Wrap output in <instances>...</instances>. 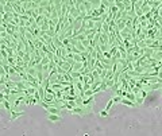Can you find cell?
Listing matches in <instances>:
<instances>
[{"mask_svg": "<svg viewBox=\"0 0 162 136\" xmlns=\"http://www.w3.org/2000/svg\"><path fill=\"white\" fill-rule=\"evenodd\" d=\"M83 69H84L83 62H74V63L72 65V72H81Z\"/></svg>", "mask_w": 162, "mask_h": 136, "instance_id": "8", "label": "cell"}, {"mask_svg": "<svg viewBox=\"0 0 162 136\" xmlns=\"http://www.w3.org/2000/svg\"><path fill=\"white\" fill-rule=\"evenodd\" d=\"M23 115H25V112H23V111H19V112L11 111V117H9V121H15L16 119H19V117H22Z\"/></svg>", "mask_w": 162, "mask_h": 136, "instance_id": "3", "label": "cell"}, {"mask_svg": "<svg viewBox=\"0 0 162 136\" xmlns=\"http://www.w3.org/2000/svg\"><path fill=\"white\" fill-rule=\"evenodd\" d=\"M99 45H108V34H104V32H101L100 34V39H99Z\"/></svg>", "mask_w": 162, "mask_h": 136, "instance_id": "6", "label": "cell"}, {"mask_svg": "<svg viewBox=\"0 0 162 136\" xmlns=\"http://www.w3.org/2000/svg\"><path fill=\"white\" fill-rule=\"evenodd\" d=\"M32 43H34V47H35V50H41L42 47H43V42H42L41 39H38V38H35L34 40H32Z\"/></svg>", "mask_w": 162, "mask_h": 136, "instance_id": "9", "label": "cell"}, {"mask_svg": "<svg viewBox=\"0 0 162 136\" xmlns=\"http://www.w3.org/2000/svg\"><path fill=\"white\" fill-rule=\"evenodd\" d=\"M50 62H51V61H50L49 58H47L46 55H45V57L42 58V61H41V65H42V66H46V65H49Z\"/></svg>", "mask_w": 162, "mask_h": 136, "instance_id": "15", "label": "cell"}, {"mask_svg": "<svg viewBox=\"0 0 162 136\" xmlns=\"http://www.w3.org/2000/svg\"><path fill=\"white\" fill-rule=\"evenodd\" d=\"M143 102H145V98H142L141 94H136V96H135V104H136L138 106H139L141 104H143Z\"/></svg>", "mask_w": 162, "mask_h": 136, "instance_id": "12", "label": "cell"}, {"mask_svg": "<svg viewBox=\"0 0 162 136\" xmlns=\"http://www.w3.org/2000/svg\"><path fill=\"white\" fill-rule=\"evenodd\" d=\"M69 112L73 113V115L85 116V115H88V113L92 112V106H76V108H73V109H70Z\"/></svg>", "mask_w": 162, "mask_h": 136, "instance_id": "1", "label": "cell"}, {"mask_svg": "<svg viewBox=\"0 0 162 136\" xmlns=\"http://www.w3.org/2000/svg\"><path fill=\"white\" fill-rule=\"evenodd\" d=\"M108 53L111 54V55H115V54L118 53V46H111V47H109V50H108Z\"/></svg>", "mask_w": 162, "mask_h": 136, "instance_id": "14", "label": "cell"}, {"mask_svg": "<svg viewBox=\"0 0 162 136\" xmlns=\"http://www.w3.org/2000/svg\"><path fill=\"white\" fill-rule=\"evenodd\" d=\"M99 116H100V117H108L109 113H108V111L104 109V111H100V112H99Z\"/></svg>", "mask_w": 162, "mask_h": 136, "instance_id": "17", "label": "cell"}, {"mask_svg": "<svg viewBox=\"0 0 162 136\" xmlns=\"http://www.w3.org/2000/svg\"><path fill=\"white\" fill-rule=\"evenodd\" d=\"M95 104V97H87L83 100V106H93Z\"/></svg>", "mask_w": 162, "mask_h": 136, "instance_id": "5", "label": "cell"}, {"mask_svg": "<svg viewBox=\"0 0 162 136\" xmlns=\"http://www.w3.org/2000/svg\"><path fill=\"white\" fill-rule=\"evenodd\" d=\"M26 73L28 74V76L35 77V78H37V74H38V72H37V69H35V67H28V69L26 70Z\"/></svg>", "mask_w": 162, "mask_h": 136, "instance_id": "10", "label": "cell"}, {"mask_svg": "<svg viewBox=\"0 0 162 136\" xmlns=\"http://www.w3.org/2000/svg\"><path fill=\"white\" fill-rule=\"evenodd\" d=\"M120 104H123V105H127V106H130V108H136V106H138L134 101L128 100V98H126V97H123V98H122Z\"/></svg>", "mask_w": 162, "mask_h": 136, "instance_id": "4", "label": "cell"}, {"mask_svg": "<svg viewBox=\"0 0 162 136\" xmlns=\"http://www.w3.org/2000/svg\"><path fill=\"white\" fill-rule=\"evenodd\" d=\"M122 98H123V97H119V96H113V97H112V101H113V104H120Z\"/></svg>", "mask_w": 162, "mask_h": 136, "instance_id": "16", "label": "cell"}, {"mask_svg": "<svg viewBox=\"0 0 162 136\" xmlns=\"http://www.w3.org/2000/svg\"><path fill=\"white\" fill-rule=\"evenodd\" d=\"M25 38H26V39H27L28 42H32V40L35 39V38H34V35H32V34H31V32L28 31V30L26 31V34H25Z\"/></svg>", "mask_w": 162, "mask_h": 136, "instance_id": "13", "label": "cell"}, {"mask_svg": "<svg viewBox=\"0 0 162 136\" xmlns=\"http://www.w3.org/2000/svg\"><path fill=\"white\" fill-rule=\"evenodd\" d=\"M46 119L49 120V121H51V123H58V121L62 120V116H61V115H51V113H47Z\"/></svg>", "mask_w": 162, "mask_h": 136, "instance_id": "2", "label": "cell"}, {"mask_svg": "<svg viewBox=\"0 0 162 136\" xmlns=\"http://www.w3.org/2000/svg\"><path fill=\"white\" fill-rule=\"evenodd\" d=\"M15 88L20 89V90H25V89H27V84H26V81H18Z\"/></svg>", "mask_w": 162, "mask_h": 136, "instance_id": "11", "label": "cell"}, {"mask_svg": "<svg viewBox=\"0 0 162 136\" xmlns=\"http://www.w3.org/2000/svg\"><path fill=\"white\" fill-rule=\"evenodd\" d=\"M112 104H113V101H112V98H111V100L107 102V105H106V111H109V109H111V108H112Z\"/></svg>", "mask_w": 162, "mask_h": 136, "instance_id": "18", "label": "cell"}, {"mask_svg": "<svg viewBox=\"0 0 162 136\" xmlns=\"http://www.w3.org/2000/svg\"><path fill=\"white\" fill-rule=\"evenodd\" d=\"M47 113H51V115H61V109L60 108H55V106H49L46 109Z\"/></svg>", "mask_w": 162, "mask_h": 136, "instance_id": "7", "label": "cell"}]
</instances>
